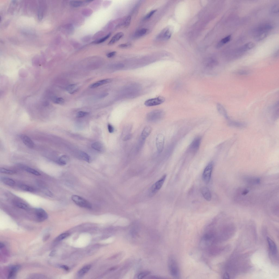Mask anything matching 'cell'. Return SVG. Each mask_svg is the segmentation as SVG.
<instances>
[{"mask_svg":"<svg viewBox=\"0 0 279 279\" xmlns=\"http://www.w3.org/2000/svg\"><path fill=\"white\" fill-rule=\"evenodd\" d=\"M169 266L171 276L175 278H179L180 277L179 269L177 262L173 257H171L169 258Z\"/></svg>","mask_w":279,"mask_h":279,"instance_id":"cell-1","label":"cell"},{"mask_svg":"<svg viewBox=\"0 0 279 279\" xmlns=\"http://www.w3.org/2000/svg\"><path fill=\"white\" fill-rule=\"evenodd\" d=\"M71 199L78 206L86 209H91L92 208L91 204L88 201L80 196L76 195H73Z\"/></svg>","mask_w":279,"mask_h":279,"instance_id":"cell-2","label":"cell"},{"mask_svg":"<svg viewBox=\"0 0 279 279\" xmlns=\"http://www.w3.org/2000/svg\"><path fill=\"white\" fill-rule=\"evenodd\" d=\"M273 28L272 25L270 23L262 24L254 29L253 31L254 36L258 34L269 33Z\"/></svg>","mask_w":279,"mask_h":279,"instance_id":"cell-3","label":"cell"},{"mask_svg":"<svg viewBox=\"0 0 279 279\" xmlns=\"http://www.w3.org/2000/svg\"><path fill=\"white\" fill-rule=\"evenodd\" d=\"M166 176V175H163L151 187L149 191L150 195H153L155 194L160 189L165 181Z\"/></svg>","mask_w":279,"mask_h":279,"instance_id":"cell-4","label":"cell"},{"mask_svg":"<svg viewBox=\"0 0 279 279\" xmlns=\"http://www.w3.org/2000/svg\"><path fill=\"white\" fill-rule=\"evenodd\" d=\"M213 166V162H210L205 168L203 171V179L204 182L207 184L210 181Z\"/></svg>","mask_w":279,"mask_h":279,"instance_id":"cell-5","label":"cell"},{"mask_svg":"<svg viewBox=\"0 0 279 279\" xmlns=\"http://www.w3.org/2000/svg\"><path fill=\"white\" fill-rule=\"evenodd\" d=\"M164 112L161 110H156L150 112L147 114V120L151 122L157 121L164 117Z\"/></svg>","mask_w":279,"mask_h":279,"instance_id":"cell-6","label":"cell"},{"mask_svg":"<svg viewBox=\"0 0 279 279\" xmlns=\"http://www.w3.org/2000/svg\"><path fill=\"white\" fill-rule=\"evenodd\" d=\"M172 32L173 29L171 27H166L160 33L157 37V39L162 41H166L169 40L171 37Z\"/></svg>","mask_w":279,"mask_h":279,"instance_id":"cell-7","label":"cell"},{"mask_svg":"<svg viewBox=\"0 0 279 279\" xmlns=\"http://www.w3.org/2000/svg\"><path fill=\"white\" fill-rule=\"evenodd\" d=\"M165 137L164 135L159 134L157 135L156 140V145L159 153L162 152L165 145Z\"/></svg>","mask_w":279,"mask_h":279,"instance_id":"cell-8","label":"cell"},{"mask_svg":"<svg viewBox=\"0 0 279 279\" xmlns=\"http://www.w3.org/2000/svg\"><path fill=\"white\" fill-rule=\"evenodd\" d=\"M165 100V98L159 96L146 100L145 101L144 104L146 106L148 107L156 106L163 103Z\"/></svg>","mask_w":279,"mask_h":279,"instance_id":"cell-9","label":"cell"},{"mask_svg":"<svg viewBox=\"0 0 279 279\" xmlns=\"http://www.w3.org/2000/svg\"><path fill=\"white\" fill-rule=\"evenodd\" d=\"M35 212L37 219L40 222L43 221L48 218L47 213L42 208H37Z\"/></svg>","mask_w":279,"mask_h":279,"instance_id":"cell-10","label":"cell"},{"mask_svg":"<svg viewBox=\"0 0 279 279\" xmlns=\"http://www.w3.org/2000/svg\"><path fill=\"white\" fill-rule=\"evenodd\" d=\"M202 139L197 137L195 138L192 142L190 147V150L192 153H195L199 149Z\"/></svg>","mask_w":279,"mask_h":279,"instance_id":"cell-11","label":"cell"},{"mask_svg":"<svg viewBox=\"0 0 279 279\" xmlns=\"http://www.w3.org/2000/svg\"><path fill=\"white\" fill-rule=\"evenodd\" d=\"M22 141L25 145L29 148L32 149L34 147L33 142L29 137L25 135H22L20 136Z\"/></svg>","mask_w":279,"mask_h":279,"instance_id":"cell-12","label":"cell"},{"mask_svg":"<svg viewBox=\"0 0 279 279\" xmlns=\"http://www.w3.org/2000/svg\"><path fill=\"white\" fill-rule=\"evenodd\" d=\"M201 191L204 199L210 202L212 199V195L209 188L206 187H203L201 189Z\"/></svg>","mask_w":279,"mask_h":279,"instance_id":"cell-13","label":"cell"},{"mask_svg":"<svg viewBox=\"0 0 279 279\" xmlns=\"http://www.w3.org/2000/svg\"><path fill=\"white\" fill-rule=\"evenodd\" d=\"M267 239L270 251L273 255H275L277 252V248L275 243L269 237H267Z\"/></svg>","mask_w":279,"mask_h":279,"instance_id":"cell-14","label":"cell"},{"mask_svg":"<svg viewBox=\"0 0 279 279\" xmlns=\"http://www.w3.org/2000/svg\"><path fill=\"white\" fill-rule=\"evenodd\" d=\"M152 131V128L150 126H146L142 131L141 135V139L145 141L146 139L150 134Z\"/></svg>","mask_w":279,"mask_h":279,"instance_id":"cell-15","label":"cell"},{"mask_svg":"<svg viewBox=\"0 0 279 279\" xmlns=\"http://www.w3.org/2000/svg\"><path fill=\"white\" fill-rule=\"evenodd\" d=\"M124 36V34L122 32H120L117 33L115 35L110 41L108 43L109 45H111L116 43L121 38Z\"/></svg>","mask_w":279,"mask_h":279,"instance_id":"cell-16","label":"cell"},{"mask_svg":"<svg viewBox=\"0 0 279 279\" xmlns=\"http://www.w3.org/2000/svg\"><path fill=\"white\" fill-rule=\"evenodd\" d=\"M111 81V80L108 79L101 80L92 84L90 85V87L92 89L95 88L101 85L109 83Z\"/></svg>","mask_w":279,"mask_h":279,"instance_id":"cell-17","label":"cell"},{"mask_svg":"<svg viewBox=\"0 0 279 279\" xmlns=\"http://www.w3.org/2000/svg\"><path fill=\"white\" fill-rule=\"evenodd\" d=\"M20 268V265H16L12 267L8 275V279L14 278L16 276L17 272Z\"/></svg>","mask_w":279,"mask_h":279,"instance_id":"cell-18","label":"cell"},{"mask_svg":"<svg viewBox=\"0 0 279 279\" xmlns=\"http://www.w3.org/2000/svg\"><path fill=\"white\" fill-rule=\"evenodd\" d=\"M255 44L252 42H249L245 44L242 46L240 49L241 52H245L250 50L255 47Z\"/></svg>","mask_w":279,"mask_h":279,"instance_id":"cell-19","label":"cell"},{"mask_svg":"<svg viewBox=\"0 0 279 279\" xmlns=\"http://www.w3.org/2000/svg\"><path fill=\"white\" fill-rule=\"evenodd\" d=\"M2 182L6 185L10 186H13L15 184L14 180L10 178L4 177L1 178Z\"/></svg>","mask_w":279,"mask_h":279,"instance_id":"cell-20","label":"cell"},{"mask_svg":"<svg viewBox=\"0 0 279 279\" xmlns=\"http://www.w3.org/2000/svg\"><path fill=\"white\" fill-rule=\"evenodd\" d=\"M91 267V266L90 265L85 266L79 271L78 272V275L80 277L83 276L89 271Z\"/></svg>","mask_w":279,"mask_h":279,"instance_id":"cell-21","label":"cell"},{"mask_svg":"<svg viewBox=\"0 0 279 279\" xmlns=\"http://www.w3.org/2000/svg\"><path fill=\"white\" fill-rule=\"evenodd\" d=\"M231 38V35H229L225 37L222 39L217 44V46L218 48H219L222 46L224 44L228 43L230 40Z\"/></svg>","mask_w":279,"mask_h":279,"instance_id":"cell-22","label":"cell"},{"mask_svg":"<svg viewBox=\"0 0 279 279\" xmlns=\"http://www.w3.org/2000/svg\"><path fill=\"white\" fill-rule=\"evenodd\" d=\"M68 160V158L66 156L63 155L56 162L58 165L63 166L66 165Z\"/></svg>","mask_w":279,"mask_h":279,"instance_id":"cell-23","label":"cell"},{"mask_svg":"<svg viewBox=\"0 0 279 279\" xmlns=\"http://www.w3.org/2000/svg\"><path fill=\"white\" fill-rule=\"evenodd\" d=\"M91 147L92 148L97 151L101 152L103 150V146L99 142H96L92 144Z\"/></svg>","mask_w":279,"mask_h":279,"instance_id":"cell-24","label":"cell"},{"mask_svg":"<svg viewBox=\"0 0 279 279\" xmlns=\"http://www.w3.org/2000/svg\"><path fill=\"white\" fill-rule=\"evenodd\" d=\"M19 187L21 189L24 191L30 192H34L36 191L34 188L25 184H21Z\"/></svg>","mask_w":279,"mask_h":279,"instance_id":"cell-25","label":"cell"},{"mask_svg":"<svg viewBox=\"0 0 279 279\" xmlns=\"http://www.w3.org/2000/svg\"><path fill=\"white\" fill-rule=\"evenodd\" d=\"M66 89V91L69 93L72 94L77 91V85L75 84L69 85L67 86Z\"/></svg>","mask_w":279,"mask_h":279,"instance_id":"cell-26","label":"cell"},{"mask_svg":"<svg viewBox=\"0 0 279 279\" xmlns=\"http://www.w3.org/2000/svg\"><path fill=\"white\" fill-rule=\"evenodd\" d=\"M148 30L145 28H142L137 31L136 33V36L138 37L144 36L147 33Z\"/></svg>","mask_w":279,"mask_h":279,"instance_id":"cell-27","label":"cell"},{"mask_svg":"<svg viewBox=\"0 0 279 279\" xmlns=\"http://www.w3.org/2000/svg\"><path fill=\"white\" fill-rule=\"evenodd\" d=\"M217 110L220 113L225 116H227L226 110L222 105L220 103L217 104Z\"/></svg>","mask_w":279,"mask_h":279,"instance_id":"cell-28","label":"cell"},{"mask_svg":"<svg viewBox=\"0 0 279 279\" xmlns=\"http://www.w3.org/2000/svg\"><path fill=\"white\" fill-rule=\"evenodd\" d=\"M24 169L28 173L32 174L37 176H39L41 175L40 174L39 172L33 169H32L31 168L26 167H24Z\"/></svg>","mask_w":279,"mask_h":279,"instance_id":"cell-29","label":"cell"},{"mask_svg":"<svg viewBox=\"0 0 279 279\" xmlns=\"http://www.w3.org/2000/svg\"><path fill=\"white\" fill-rule=\"evenodd\" d=\"M14 204L18 207L24 210H27L29 208L27 205L21 202H16L14 203Z\"/></svg>","mask_w":279,"mask_h":279,"instance_id":"cell-30","label":"cell"},{"mask_svg":"<svg viewBox=\"0 0 279 279\" xmlns=\"http://www.w3.org/2000/svg\"><path fill=\"white\" fill-rule=\"evenodd\" d=\"M80 155L82 159L86 161L89 162L91 160V159L89 156L84 152H81L80 153Z\"/></svg>","mask_w":279,"mask_h":279,"instance_id":"cell-31","label":"cell"},{"mask_svg":"<svg viewBox=\"0 0 279 279\" xmlns=\"http://www.w3.org/2000/svg\"><path fill=\"white\" fill-rule=\"evenodd\" d=\"M0 172L2 173L9 175H13L16 173V172L14 171L8 170L3 168H1Z\"/></svg>","mask_w":279,"mask_h":279,"instance_id":"cell-32","label":"cell"},{"mask_svg":"<svg viewBox=\"0 0 279 279\" xmlns=\"http://www.w3.org/2000/svg\"><path fill=\"white\" fill-rule=\"evenodd\" d=\"M111 33H110L104 37L94 42L93 43L96 44H99L102 43L105 41L106 40L108 39L111 35Z\"/></svg>","mask_w":279,"mask_h":279,"instance_id":"cell-33","label":"cell"},{"mask_svg":"<svg viewBox=\"0 0 279 279\" xmlns=\"http://www.w3.org/2000/svg\"><path fill=\"white\" fill-rule=\"evenodd\" d=\"M249 72L245 70H239L237 71H236L234 72V73L236 74L239 75H247L249 74Z\"/></svg>","mask_w":279,"mask_h":279,"instance_id":"cell-34","label":"cell"},{"mask_svg":"<svg viewBox=\"0 0 279 279\" xmlns=\"http://www.w3.org/2000/svg\"><path fill=\"white\" fill-rule=\"evenodd\" d=\"M279 11V5L276 4L273 6L271 10V13L273 14H276Z\"/></svg>","mask_w":279,"mask_h":279,"instance_id":"cell-35","label":"cell"},{"mask_svg":"<svg viewBox=\"0 0 279 279\" xmlns=\"http://www.w3.org/2000/svg\"><path fill=\"white\" fill-rule=\"evenodd\" d=\"M69 235L68 233H64L62 234L57 238L56 240L60 241L62 240L67 237Z\"/></svg>","mask_w":279,"mask_h":279,"instance_id":"cell-36","label":"cell"},{"mask_svg":"<svg viewBox=\"0 0 279 279\" xmlns=\"http://www.w3.org/2000/svg\"><path fill=\"white\" fill-rule=\"evenodd\" d=\"M131 20V17L130 16H129L125 19L124 23V25L125 27H129L130 24Z\"/></svg>","mask_w":279,"mask_h":279,"instance_id":"cell-37","label":"cell"},{"mask_svg":"<svg viewBox=\"0 0 279 279\" xmlns=\"http://www.w3.org/2000/svg\"><path fill=\"white\" fill-rule=\"evenodd\" d=\"M157 11V10H154L151 11L146 15L145 17V19L147 20L150 19Z\"/></svg>","mask_w":279,"mask_h":279,"instance_id":"cell-38","label":"cell"},{"mask_svg":"<svg viewBox=\"0 0 279 279\" xmlns=\"http://www.w3.org/2000/svg\"><path fill=\"white\" fill-rule=\"evenodd\" d=\"M150 274V272H143L140 273L138 276V278L139 279H142L146 276Z\"/></svg>","mask_w":279,"mask_h":279,"instance_id":"cell-39","label":"cell"},{"mask_svg":"<svg viewBox=\"0 0 279 279\" xmlns=\"http://www.w3.org/2000/svg\"><path fill=\"white\" fill-rule=\"evenodd\" d=\"M83 2H82L78 1H72L71 2V5L74 7H78L80 6Z\"/></svg>","mask_w":279,"mask_h":279,"instance_id":"cell-40","label":"cell"},{"mask_svg":"<svg viewBox=\"0 0 279 279\" xmlns=\"http://www.w3.org/2000/svg\"><path fill=\"white\" fill-rule=\"evenodd\" d=\"M88 113L87 112L80 111L77 113V117L78 118L83 117L88 115Z\"/></svg>","mask_w":279,"mask_h":279,"instance_id":"cell-41","label":"cell"},{"mask_svg":"<svg viewBox=\"0 0 279 279\" xmlns=\"http://www.w3.org/2000/svg\"><path fill=\"white\" fill-rule=\"evenodd\" d=\"M132 46V44L130 43L121 44L119 45L118 47L121 48H126Z\"/></svg>","mask_w":279,"mask_h":279,"instance_id":"cell-42","label":"cell"},{"mask_svg":"<svg viewBox=\"0 0 279 279\" xmlns=\"http://www.w3.org/2000/svg\"><path fill=\"white\" fill-rule=\"evenodd\" d=\"M56 103L60 104H63L65 102L64 100L62 98H59L55 101Z\"/></svg>","mask_w":279,"mask_h":279,"instance_id":"cell-43","label":"cell"},{"mask_svg":"<svg viewBox=\"0 0 279 279\" xmlns=\"http://www.w3.org/2000/svg\"><path fill=\"white\" fill-rule=\"evenodd\" d=\"M132 137V135L131 134H129L126 135L123 138V140L124 141H126L130 140Z\"/></svg>","mask_w":279,"mask_h":279,"instance_id":"cell-44","label":"cell"},{"mask_svg":"<svg viewBox=\"0 0 279 279\" xmlns=\"http://www.w3.org/2000/svg\"><path fill=\"white\" fill-rule=\"evenodd\" d=\"M108 129L109 132L110 133H112L114 132V128L113 126L110 124L108 125Z\"/></svg>","mask_w":279,"mask_h":279,"instance_id":"cell-45","label":"cell"},{"mask_svg":"<svg viewBox=\"0 0 279 279\" xmlns=\"http://www.w3.org/2000/svg\"><path fill=\"white\" fill-rule=\"evenodd\" d=\"M116 52L115 51L110 52L107 55V56L109 58H112L116 55Z\"/></svg>","mask_w":279,"mask_h":279,"instance_id":"cell-46","label":"cell"},{"mask_svg":"<svg viewBox=\"0 0 279 279\" xmlns=\"http://www.w3.org/2000/svg\"><path fill=\"white\" fill-rule=\"evenodd\" d=\"M50 235L48 234L45 236L43 238V241H46L47 240L50 238Z\"/></svg>","mask_w":279,"mask_h":279,"instance_id":"cell-47","label":"cell"},{"mask_svg":"<svg viewBox=\"0 0 279 279\" xmlns=\"http://www.w3.org/2000/svg\"><path fill=\"white\" fill-rule=\"evenodd\" d=\"M224 279H229V274L227 273H225L224 275Z\"/></svg>","mask_w":279,"mask_h":279,"instance_id":"cell-48","label":"cell"},{"mask_svg":"<svg viewBox=\"0 0 279 279\" xmlns=\"http://www.w3.org/2000/svg\"><path fill=\"white\" fill-rule=\"evenodd\" d=\"M61 268L64 269L65 270H69V268L67 266L65 265H62L61 266Z\"/></svg>","mask_w":279,"mask_h":279,"instance_id":"cell-49","label":"cell"},{"mask_svg":"<svg viewBox=\"0 0 279 279\" xmlns=\"http://www.w3.org/2000/svg\"><path fill=\"white\" fill-rule=\"evenodd\" d=\"M55 253V251H53L50 253V256L51 257L54 256Z\"/></svg>","mask_w":279,"mask_h":279,"instance_id":"cell-50","label":"cell"},{"mask_svg":"<svg viewBox=\"0 0 279 279\" xmlns=\"http://www.w3.org/2000/svg\"><path fill=\"white\" fill-rule=\"evenodd\" d=\"M4 247H5V245H4V244L1 243V244H0V248L1 249L3 248Z\"/></svg>","mask_w":279,"mask_h":279,"instance_id":"cell-51","label":"cell"}]
</instances>
